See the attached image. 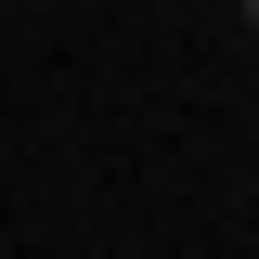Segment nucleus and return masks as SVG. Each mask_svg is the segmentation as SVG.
<instances>
[{"mask_svg": "<svg viewBox=\"0 0 259 259\" xmlns=\"http://www.w3.org/2000/svg\"><path fill=\"white\" fill-rule=\"evenodd\" d=\"M246 26H259V0H246Z\"/></svg>", "mask_w": 259, "mask_h": 259, "instance_id": "f257e3e1", "label": "nucleus"}]
</instances>
